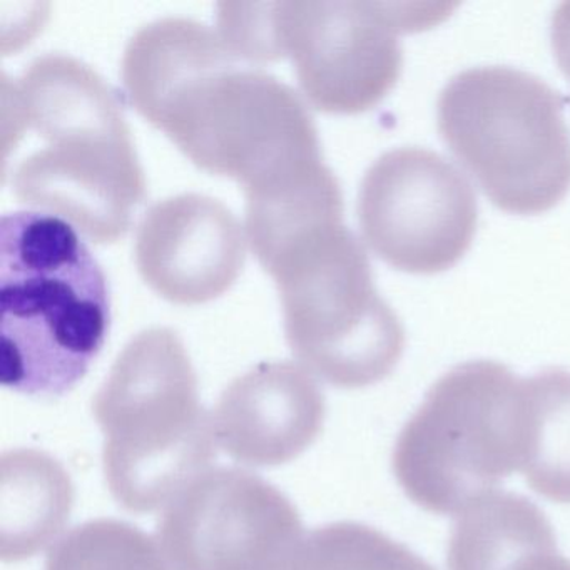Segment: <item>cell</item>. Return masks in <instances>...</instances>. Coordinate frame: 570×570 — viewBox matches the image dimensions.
Listing matches in <instances>:
<instances>
[{"label": "cell", "mask_w": 570, "mask_h": 570, "mask_svg": "<svg viewBox=\"0 0 570 570\" xmlns=\"http://www.w3.org/2000/svg\"><path fill=\"white\" fill-rule=\"evenodd\" d=\"M106 482L122 509L155 512L216 456L215 425L181 338L149 328L125 346L92 402Z\"/></svg>", "instance_id": "4"}, {"label": "cell", "mask_w": 570, "mask_h": 570, "mask_svg": "<svg viewBox=\"0 0 570 570\" xmlns=\"http://www.w3.org/2000/svg\"><path fill=\"white\" fill-rule=\"evenodd\" d=\"M356 212L376 256L422 275L455 265L472 245L479 222L465 175L420 146L390 149L373 161L360 185Z\"/></svg>", "instance_id": "9"}, {"label": "cell", "mask_w": 570, "mask_h": 570, "mask_svg": "<svg viewBox=\"0 0 570 570\" xmlns=\"http://www.w3.org/2000/svg\"><path fill=\"white\" fill-rule=\"evenodd\" d=\"M292 570H436L386 533L358 522L318 527L303 539Z\"/></svg>", "instance_id": "16"}, {"label": "cell", "mask_w": 570, "mask_h": 570, "mask_svg": "<svg viewBox=\"0 0 570 570\" xmlns=\"http://www.w3.org/2000/svg\"><path fill=\"white\" fill-rule=\"evenodd\" d=\"M275 278L296 358L338 389H363L402 358L405 330L343 219L299 229L259 259Z\"/></svg>", "instance_id": "5"}, {"label": "cell", "mask_w": 570, "mask_h": 570, "mask_svg": "<svg viewBox=\"0 0 570 570\" xmlns=\"http://www.w3.org/2000/svg\"><path fill=\"white\" fill-rule=\"evenodd\" d=\"M42 141L9 173L19 202L46 209L95 243L128 233L146 176L111 86L86 62L48 52L2 81V148ZM4 176V179L8 178Z\"/></svg>", "instance_id": "2"}, {"label": "cell", "mask_w": 570, "mask_h": 570, "mask_svg": "<svg viewBox=\"0 0 570 570\" xmlns=\"http://www.w3.org/2000/svg\"><path fill=\"white\" fill-rule=\"evenodd\" d=\"M550 38L557 62L570 79V2H562L553 11Z\"/></svg>", "instance_id": "18"}, {"label": "cell", "mask_w": 570, "mask_h": 570, "mask_svg": "<svg viewBox=\"0 0 570 570\" xmlns=\"http://www.w3.org/2000/svg\"><path fill=\"white\" fill-rule=\"evenodd\" d=\"M525 445L520 472L533 492L570 503V372L542 370L522 380Z\"/></svg>", "instance_id": "15"}, {"label": "cell", "mask_w": 570, "mask_h": 570, "mask_svg": "<svg viewBox=\"0 0 570 570\" xmlns=\"http://www.w3.org/2000/svg\"><path fill=\"white\" fill-rule=\"evenodd\" d=\"M242 61L205 22L158 19L126 46L122 82L196 166L236 179L246 199L266 198L326 165L298 92Z\"/></svg>", "instance_id": "1"}, {"label": "cell", "mask_w": 570, "mask_h": 570, "mask_svg": "<svg viewBox=\"0 0 570 570\" xmlns=\"http://www.w3.org/2000/svg\"><path fill=\"white\" fill-rule=\"evenodd\" d=\"M449 570H570L546 513L527 497L492 492L453 525Z\"/></svg>", "instance_id": "13"}, {"label": "cell", "mask_w": 570, "mask_h": 570, "mask_svg": "<svg viewBox=\"0 0 570 570\" xmlns=\"http://www.w3.org/2000/svg\"><path fill=\"white\" fill-rule=\"evenodd\" d=\"M163 556L138 527L98 519L62 537L49 552L46 570H171Z\"/></svg>", "instance_id": "17"}, {"label": "cell", "mask_w": 570, "mask_h": 570, "mask_svg": "<svg viewBox=\"0 0 570 570\" xmlns=\"http://www.w3.org/2000/svg\"><path fill=\"white\" fill-rule=\"evenodd\" d=\"M75 507L68 470L39 450L0 456V559H31L58 539Z\"/></svg>", "instance_id": "14"}, {"label": "cell", "mask_w": 570, "mask_h": 570, "mask_svg": "<svg viewBox=\"0 0 570 570\" xmlns=\"http://www.w3.org/2000/svg\"><path fill=\"white\" fill-rule=\"evenodd\" d=\"M111 295L78 229L41 212L0 219V382L16 392H71L105 346Z\"/></svg>", "instance_id": "3"}, {"label": "cell", "mask_w": 570, "mask_h": 570, "mask_svg": "<svg viewBox=\"0 0 570 570\" xmlns=\"http://www.w3.org/2000/svg\"><path fill=\"white\" fill-rule=\"evenodd\" d=\"M239 219L198 193L155 203L136 232V265L163 298L179 305L212 302L228 292L246 263Z\"/></svg>", "instance_id": "11"}, {"label": "cell", "mask_w": 570, "mask_h": 570, "mask_svg": "<svg viewBox=\"0 0 570 570\" xmlns=\"http://www.w3.org/2000/svg\"><path fill=\"white\" fill-rule=\"evenodd\" d=\"M436 126L460 165L503 212H547L569 191L563 101L530 72L509 66L459 72L440 92Z\"/></svg>", "instance_id": "6"}, {"label": "cell", "mask_w": 570, "mask_h": 570, "mask_svg": "<svg viewBox=\"0 0 570 570\" xmlns=\"http://www.w3.org/2000/svg\"><path fill=\"white\" fill-rule=\"evenodd\" d=\"M325 415V395L306 370L266 362L226 386L213 425L216 442L236 462L278 466L313 445Z\"/></svg>", "instance_id": "12"}, {"label": "cell", "mask_w": 570, "mask_h": 570, "mask_svg": "<svg viewBox=\"0 0 570 570\" xmlns=\"http://www.w3.org/2000/svg\"><path fill=\"white\" fill-rule=\"evenodd\" d=\"M446 11L376 0L266 2L262 62L288 56L316 109L356 115L379 105L399 81L400 36L436 24Z\"/></svg>", "instance_id": "8"}, {"label": "cell", "mask_w": 570, "mask_h": 570, "mask_svg": "<svg viewBox=\"0 0 570 570\" xmlns=\"http://www.w3.org/2000/svg\"><path fill=\"white\" fill-rule=\"evenodd\" d=\"M158 542L173 570H292L303 525L295 505L262 476L215 469L169 502Z\"/></svg>", "instance_id": "10"}, {"label": "cell", "mask_w": 570, "mask_h": 570, "mask_svg": "<svg viewBox=\"0 0 570 570\" xmlns=\"http://www.w3.org/2000/svg\"><path fill=\"white\" fill-rule=\"evenodd\" d=\"M525 445L522 380L493 360H470L440 376L393 450L396 482L426 512L469 509L510 473Z\"/></svg>", "instance_id": "7"}]
</instances>
